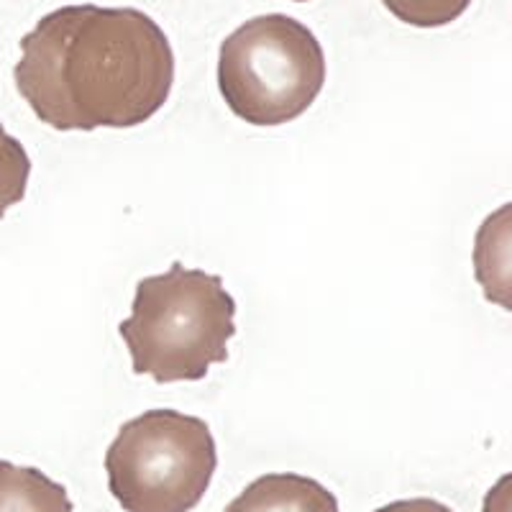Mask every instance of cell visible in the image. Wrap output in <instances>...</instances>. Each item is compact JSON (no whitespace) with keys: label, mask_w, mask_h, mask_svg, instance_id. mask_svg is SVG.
I'll list each match as a JSON object with an SVG mask.
<instances>
[{"label":"cell","mask_w":512,"mask_h":512,"mask_svg":"<svg viewBox=\"0 0 512 512\" xmlns=\"http://www.w3.org/2000/svg\"><path fill=\"white\" fill-rule=\"evenodd\" d=\"M67 489L36 466L0 459V512H72Z\"/></svg>","instance_id":"obj_6"},{"label":"cell","mask_w":512,"mask_h":512,"mask_svg":"<svg viewBox=\"0 0 512 512\" xmlns=\"http://www.w3.org/2000/svg\"><path fill=\"white\" fill-rule=\"evenodd\" d=\"M326 85L318 36L282 13L249 18L221 44L218 88L231 113L251 126L303 116Z\"/></svg>","instance_id":"obj_3"},{"label":"cell","mask_w":512,"mask_h":512,"mask_svg":"<svg viewBox=\"0 0 512 512\" xmlns=\"http://www.w3.org/2000/svg\"><path fill=\"white\" fill-rule=\"evenodd\" d=\"M374 512H454V510L443 505V502L431 500V497H415V500L390 502V505L379 507V510Z\"/></svg>","instance_id":"obj_9"},{"label":"cell","mask_w":512,"mask_h":512,"mask_svg":"<svg viewBox=\"0 0 512 512\" xmlns=\"http://www.w3.org/2000/svg\"><path fill=\"white\" fill-rule=\"evenodd\" d=\"M223 512H341L331 489L303 474H264Z\"/></svg>","instance_id":"obj_5"},{"label":"cell","mask_w":512,"mask_h":512,"mask_svg":"<svg viewBox=\"0 0 512 512\" xmlns=\"http://www.w3.org/2000/svg\"><path fill=\"white\" fill-rule=\"evenodd\" d=\"M21 98L57 131L134 128L175 85V52L152 16L93 3L47 13L21 39Z\"/></svg>","instance_id":"obj_1"},{"label":"cell","mask_w":512,"mask_h":512,"mask_svg":"<svg viewBox=\"0 0 512 512\" xmlns=\"http://www.w3.org/2000/svg\"><path fill=\"white\" fill-rule=\"evenodd\" d=\"M236 300L218 274L175 262L136 285L131 318L118 326L136 374L159 384L198 382L228 359Z\"/></svg>","instance_id":"obj_2"},{"label":"cell","mask_w":512,"mask_h":512,"mask_svg":"<svg viewBox=\"0 0 512 512\" xmlns=\"http://www.w3.org/2000/svg\"><path fill=\"white\" fill-rule=\"evenodd\" d=\"M382 3L402 24L415 29H441L454 24L472 6V0H382Z\"/></svg>","instance_id":"obj_8"},{"label":"cell","mask_w":512,"mask_h":512,"mask_svg":"<svg viewBox=\"0 0 512 512\" xmlns=\"http://www.w3.org/2000/svg\"><path fill=\"white\" fill-rule=\"evenodd\" d=\"M218 466L208 423L180 410H146L126 420L105 451L108 489L126 512H190Z\"/></svg>","instance_id":"obj_4"},{"label":"cell","mask_w":512,"mask_h":512,"mask_svg":"<svg viewBox=\"0 0 512 512\" xmlns=\"http://www.w3.org/2000/svg\"><path fill=\"white\" fill-rule=\"evenodd\" d=\"M295 3H308V0H295Z\"/></svg>","instance_id":"obj_10"},{"label":"cell","mask_w":512,"mask_h":512,"mask_svg":"<svg viewBox=\"0 0 512 512\" xmlns=\"http://www.w3.org/2000/svg\"><path fill=\"white\" fill-rule=\"evenodd\" d=\"M31 159L24 144L8 134L0 123V218L11 205L21 203L29 187Z\"/></svg>","instance_id":"obj_7"}]
</instances>
